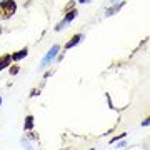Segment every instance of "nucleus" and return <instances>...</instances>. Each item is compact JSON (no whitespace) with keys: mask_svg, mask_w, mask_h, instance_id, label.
I'll return each mask as SVG.
<instances>
[{"mask_svg":"<svg viewBox=\"0 0 150 150\" xmlns=\"http://www.w3.org/2000/svg\"><path fill=\"white\" fill-rule=\"evenodd\" d=\"M17 10V4L15 0H0V18H10Z\"/></svg>","mask_w":150,"mask_h":150,"instance_id":"f257e3e1","label":"nucleus"},{"mask_svg":"<svg viewBox=\"0 0 150 150\" xmlns=\"http://www.w3.org/2000/svg\"><path fill=\"white\" fill-rule=\"evenodd\" d=\"M59 50H60V47L59 45H54V47L50 48L47 52V55L42 59V67H45V65H48L50 62H54L55 60V57H57V54H59Z\"/></svg>","mask_w":150,"mask_h":150,"instance_id":"f03ea898","label":"nucleus"},{"mask_svg":"<svg viewBox=\"0 0 150 150\" xmlns=\"http://www.w3.org/2000/svg\"><path fill=\"white\" fill-rule=\"evenodd\" d=\"M75 17H77V10H70L69 13H67V15L64 17V20H62V22H60V23H59V25L55 27V30H62V28H64L65 25H69L70 22L74 20Z\"/></svg>","mask_w":150,"mask_h":150,"instance_id":"7ed1b4c3","label":"nucleus"},{"mask_svg":"<svg viewBox=\"0 0 150 150\" xmlns=\"http://www.w3.org/2000/svg\"><path fill=\"white\" fill-rule=\"evenodd\" d=\"M82 38H83V35H82V33H77V35H74V37L70 38V42H67V43H65V48L69 50V48L75 47L77 43H80V40H82Z\"/></svg>","mask_w":150,"mask_h":150,"instance_id":"20e7f679","label":"nucleus"},{"mask_svg":"<svg viewBox=\"0 0 150 150\" xmlns=\"http://www.w3.org/2000/svg\"><path fill=\"white\" fill-rule=\"evenodd\" d=\"M10 62H12V55H2L0 57V72L7 67H10Z\"/></svg>","mask_w":150,"mask_h":150,"instance_id":"39448f33","label":"nucleus"},{"mask_svg":"<svg viewBox=\"0 0 150 150\" xmlns=\"http://www.w3.org/2000/svg\"><path fill=\"white\" fill-rule=\"evenodd\" d=\"M27 54H28V48L18 50V52H15V54L12 55V60H20V59H23V57H27Z\"/></svg>","mask_w":150,"mask_h":150,"instance_id":"423d86ee","label":"nucleus"},{"mask_svg":"<svg viewBox=\"0 0 150 150\" xmlns=\"http://www.w3.org/2000/svg\"><path fill=\"white\" fill-rule=\"evenodd\" d=\"M32 127H33V117H32V115H27L23 129H25V130H32Z\"/></svg>","mask_w":150,"mask_h":150,"instance_id":"0eeeda50","label":"nucleus"},{"mask_svg":"<svg viewBox=\"0 0 150 150\" xmlns=\"http://www.w3.org/2000/svg\"><path fill=\"white\" fill-rule=\"evenodd\" d=\"M122 5H123V4H118V5L112 7V8H108V10H107V15H113L115 12H118V10H120V7H122Z\"/></svg>","mask_w":150,"mask_h":150,"instance_id":"6e6552de","label":"nucleus"},{"mask_svg":"<svg viewBox=\"0 0 150 150\" xmlns=\"http://www.w3.org/2000/svg\"><path fill=\"white\" fill-rule=\"evenodd\" d=\"M18 70H20V69H18V65H12L10 74H12V75H17V74H18Z\"/></svg>","mask_w":150,"mask_h":150,"instance_id":"1a4fd4ad","label":"nucleus"},{"mask_svg":"<svg viewBox=\"0 0 150 150\" xmlns=\"http://www.w3.org/2000/svg\"><path fill=\"white\" fill-rule=\"evenodd\" d=\"M123 137H125V134H120V135H118V137H113V139L110 140V142H112V144H115V142H117L118 139H123Z\"/></svg>","mask_w":150,"mask_h":150,"instance_id":"9d476101","label":"nucleus"},{"mask_svg":"<svg viewBox=\"0 0 150 150\" xmlns=\"http://www.w3.org/2000/svg\"><path fill=\"white\" fill-rule=\"evenodd\" d=\"M74 5H75V2H74V0H72V2H70L69 5H67V10H70V8H72V7H74Z\"/></svg>","mask_w":150,"mask_h":150,"instance_id":"9b49d317","label":"nucleus"},{"mask_svg":"<svg viewBox=\"0 0 150 150\" xmlns=\"http://www.w3.org/2000/svg\"><path fill=\"white\" fill-rule=\"evenodd\" d=\"M80 4H87V2H90V0H79Z\"/></svg>","mask_w":150,"mask_h":150,"instance_id":"f8f14e48","label":"nucleus"},{"mask_svg":"<svg viewBox=\"0 0 150 150\" xmlns=\"http://www.w3.org/2000/svg\"><path fill=\"white\" fill-rule=\"evenodd\" d=\"M0 105H2V97H0Z\"/></svg>","mask_w":150,"mask_h":150,"instance_id":"ddd939ff","label":"nucleus"},{"mask_svg":"<svg viewBox=\"0 0 150 150\" xmlns=\"http://www.w3.org/2000/svg\"><path fill=\"white\" fill-rule=\"evenodd\" d=\"M0 33H2V28H0Z\"/></svg>","mask_w":150,"mask_h":150,"instance_id":"4468645a","label":"nucleus"},{"mask_svg":"<svg viewBox=\"0 0 150 150\" xmlns=\"http://www.w3.org/2000/svg\"><path fill=\"white\" fill-rule=\"evenodd\" d=\"M112 2H117V0H112Z\"/></svg>","mask_w":150,"mask_h":150,"instance_id":"2eb2a0df","label":"nucleus"},{"mask_svg":"<svg viewBox=\"0 0 150 150\" xmlns=\"http://www.w3.org/2000/svg\"><path fill=\"white\" fill-rule=\"evenodd\" d=\"M90 150H93V149H90Z\"/></svg>","mask_w":150,"mask_h":150,"instance_id":"dca6fc26","label":"nucleus"}]
</instances>
